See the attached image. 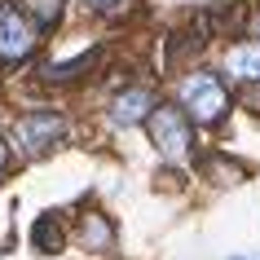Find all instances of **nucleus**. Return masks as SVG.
Wrapping results in <instances>:
<instances>
[{
	"instance_id": "f8f14e48",
	"label": "nucleus",
	"mask_w": 260,
	"mask_h": 260,
	"mask_svg": "<svg viewBox=\"0 0 260 260\" xmlns=\"http://www.w3.org/2000/svg\"><path fill=\"white\" fill-rule=\"evenodd\" d=\"M243 106L251 110V115H260V84H247L243 88Z\"/></svg>"
},
{
	"instance_id": "1a4fd4ad",
	"label": "nucleus",
	"mask_w": 260,
	"mask_h": 260,
	"mask_svg": "<svg viewBox=\"0 0 260 260\" xmlns=\"http://www.w3.org/2000/svg\"><path fill=\"white\" fill-rule=\"evenodd\" d=\"M22 5L36 14V22H57V14H62L67 0H22Z\"/></svg>"
},
{
	"instance_id": "20e7f679",
	"label": "nucleus",
	"mask_w": 260,
	"mask_h": 260,
	"mask_svg": "<svg viewBox=\"0 0 260 260\" xmlns=\"http://www.w3.org/2000/svg\"><path fill=\"white\" fill-rule=\"evenodd\" d=\"M36 49V27L14 5H0V62H22Z\"/></svg>"
},
{
	"instance_id": "f257e3e1",
	"label": "nucleus",
	"mask_w": 260,
	"mask_h": 260,
	"mask_svg": "<svg viewBox=\"0 0 260 260\" xmlns=\"http://www.w3.org/2000/svg\"><path fill=\"white\" fill-rule=\"evenodd\" d=\"M181 110L194 123H220L225 110H230L225 80H220L216 71H194V75H185L181 80Z\"/></svg>"
},
{
	"instance_id": "39448f33",
	"label": "nucleus",
	"mask_w": 260,
	"mask_h": 260,
	"mask_svg": "<svg viewBox=\"0 0 260 260\" xmlns=\"http://www.w3.org/2000/svg\"><path fill=\"white\" fill-rule=\"evenodd\" d=\"M154 115V93L150 88H141V84H133V88H123L115 102H110V123H119V128H128V123H141Z\"/></svg>"
},
{
	"instance_id": "7ed1b4c3",
	"label": "nucleus",
	"mask_w": 260,
	"mask_h": 260,
	"mask_svg": "<svg viewBox=\"0 0 260 260\" xmlns=\"http://www.w3.org/2000/svg\"><path fill=\"white\" fill-rule=\"evenodd\" d=\"M18 141L27 146V150L44 154L49 146H57V141L67 137V115H57V110H31V115H22L18 119Z\"/></svg>"
},
{
	"instance_id": "f03ea898",
	"label": "nucleus",
	"mask_w": 260,
	"mask_h": 260,
	"mask_svg": "<svg viewBox=\"0 0 260 260\" xmlns=\"http://www.w3.org/2000/svg\"><path fill=\"white\" fill-rule=\"evenodd\" d=\"M146 123H150L154 150L164 154L168 164H185V159H190L194 133H190V115H185L181 106H154V115Z\"/></svg>"
},
{
	"instance_id": "9d476101",
	"label": "nucleus",
	"mask_w": 260,
	"mask_h": 260,
	"mask_svg": "<svg viewBox=\"0 0 260 260\" xmlns=\"http://www.w3.org/2000/svg\"><path fill=\"white\" fill-rule=\"evenodd\" d=\"M207 172H220L216 181H238V177H243V168H238V164H225V159H207Z\"/></svg>"
},
{
	"instance_id": "9b49d317",
	"label": "nucleus",
	"mask_w": 260,
	"mask_h": 260,
	"mask_svg": "<svg viewBox=\"0 0 260 260\" xmlns=\"http://www.w3.org/2000/svg\"><path fill=\"white\" fill-rule=\"evenodd\" d=\"M93 14H106V18H115V14H123L128 9V0H84Z\"/></svg>"
},
{
	"instance_id": "423d86ee",
	"label": "nucleus",
	"mask_w": 260,
	"mask_h": 260,
	"mask_svg": "<svg viewBox=\"0 0 260 260\" xmlns=\"http://www.w3.org/2000/svg\"><path fill=\"white\" fill-rule=\"evenodd\" d=\"M75 243H80L84 251H110V243H115V230H110V220L102 216V212H84L80 230H75Z\"/></svg>"
},
{
	"instance_id": "6e6552de",
	"label": "nucleus",
	"mask_w": 260,
	"mask_h": 260,
	"mask_svg": "<svg viewBox=\"0 0 260 260\" xmlns=\"http://www.w3.org/2000/svg\"><path fill=\"white\" fill-rule=\"evenodd\" d=\"M31 243L40 247V251H57L62 247V230H57L53 216H40L36 225H31Z\"/></svg>"
},
{
	"instance_id": "ddd939ff",
	"label": "nucleus",
	"mask_w": 260,
	"mask_h": 260,
	"mask_svg": "<svg viewBox=\"0 0 260 260\" xmlns=\"http://www.w3.org/2000/svg\"><path fill=\"white\" fill-rule=\"evenodd\" d=\"M5 164H9V150H5V141H0V172H5Z\"/></svg>"
},
{
	"instance_id": "0eeeda50",
	"label": "nucleus",
	"mask_w": 260,
	"mask_h": 260,
	"mask_svg": "<svg viewBox=\"0 0 260 260\" xmlns=\"http://www.w3.org/2000/svg\"><path fill=\"white\" fill-rule=\"evenodd\" d=\"M225 71L243 75L247 84H260V40H243L225 53Z\"/></svg>"
}]
</instances>
